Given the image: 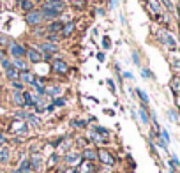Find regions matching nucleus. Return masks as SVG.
Wrapping results in <instances>:
<instances>
[{
  "mask_svg": "<svg viewBox=\"0 0 180 173\" xmlns=\"http://www.w3.org/2000/svg\"><path fill=\"white\" fill-rule=\"evenodd\" d=\"M159 41L163 44H166L171 51H177V43H175V39H173V35L169 32H166V30H161L159 32Z\"/></svg>",
  "mask_w": 180,
  "mask_h": 173,
  "instance_id": "1",
  "label": "nucleus"
},
{
  "mask_svg": "<svg viewBox=\"0 0 180 173\" xmlns=\"http://www.w3.org/2000/svg\"><path fill=\"white\" fill-rule=\"evenodd\" d=\"M9 51H11V55L14 57V58H23V57L27 55V49H25V46H21L20 43H14V41H11V43H9Z\"/></svg>",
  "mask_w": 180,
  "mask_h": 173,
  "instance_id": "2",
  "label": "nucleus"
},
{
  "mask_svg": "<svg viewBox=\"0 0 180 173\" xmlns=\"http://www.w3.org/2000/svg\"><path fill=\"white\" fill-rule=\"evenodd\" d=\"M25 21L30 25V27H35V25H41L43 23V16H41V12L39 11H30V12H27L25 14Z\"/></svg>",
  "mask_w": 180,
  "mask_h": 173,
  "instance_id": "3",
  "label": "nucleus"
},
{
  "mask_svg": "<svg viewBox=\"0 0 180 173\" xmlns=\"http://www.w3.org/2000/svg\"><path fill=\"white\" fill-rule=\"evenodd\" d=\"M97 159L103 162V164H108V166H113V164H115L113 156H111L108 150H104V148H101V150L97 152Z\"/></svg>",
  "mask_w": 180,
  "mask_h": 173,
  "instance_id": "4",
  "label": "nucleus"
},
{
  "mask_svg": "<svg viewBox=\"0 0 180 173\" xmlns=\"http://www.w3.org/2000/svg\"><path fill=\"white\" fill-rule=\"evenodd\" d=\"M51 69L55 71V72H58V74H67V71H69V65H67V62H64V60H53V64H51Z\"/></svg>",
  "mask_w": 180,
  "mask_h": 173,
  "instance_id": "5",
  "label": "nucleus"
},
{
  "mask_svg": "<svg viewBox=\"0 0 180 173\" xmlns=\"http://www.w3.org/2000/svg\"><path fill=\"white\" fill-rule=\"evenodd\" d=\"M27 57L28 60L32 62V64H41V60H43V55L39 51L37 48H28L27 49Z\"/></svg>",
  "mask_w": 180,
  "mask_h": 173,
  "instance_id": "6",
  "label": "nucleus"
},
{
  "mask_svg": "<svg viewBox=\"0 0 180 173\" xmlns=\"http://www.w3.org/2000/svg\"><path fill=\"white\" fill-rule=\"evenodd\" d=\"M41 16H43V20H53V18H57V16H60L58 12H55L53 9H49L48 6H46V4H44L43 7H41Z\"/></svg>",
  "mask_w": 180,
  "mask_h": 173,
  "instance_id": "7",
  "label": "nucleus"
},
{
  "mask_svg": "<svg viewBox=\"0 0 180 173\" xmlns=\"http://www.w3.org/2000/svg\"><path fill=\"white\" fill-rule=\"evenodd\" d=\"M28 161H30V168H32V170H35V171H39V170L43 168V157L39 156V154H34V156L30 157Z\"/></svg>",
  "mask_w": 180,
  "mask_h": 173,
  "instance_id": "8",
  "label": "nucleus"
},
{
  "mask_svg": "<svg viewBox=\"0 0 180 173\" xmlns=\"http://www.w3.org/2000/svg\"><path fill=\"white\" fill-rule=\"evenodd\" d=\"M20 80H21L23 83L34 85V83H35V76H34L32 72H28V71H23V72H20Z\"/></svg>",
  "mask_w": 180,
  "mask_h": 173,
  "instance_id": "9",
  "label": "nucleus"
},
{
  "mask_svg": "<svg viewBox=\"0 0 180 173\" xmlns=\"http://www.w3.org/2000/svg\"><path fill=\"white\" fill-rule=\"evenodd\" d=\"M9 159H11V150L7 147H2L0 148V164H7Z\"/></svg>",
  "mask_w": 180,
  "mask_h": 173,
  "instance_id": "10",
  "label": "nucleus"
},
{
  "mask_svg": "<svg viewBox=\"0 0 180 173\" xmlns=\"http://www.w3.org/2000/svg\"><path fill=\"white\" fill-rule=\"evenodd\" d=\"M41 49L46 51V55H51V53H57V51H58V46L53 43H43L41 44Z\"/></svg>",
  "mask_w": 180,
  "mask_h": 173,
  "instance_id": "11",
  "label": "nucleus"
},
{
  "mask_svg": "<svg viewBox=\"0 0 180 173\" xmlns=\"http://www.w3.org/2000/svg\"><path fill=\"white\" fill-rule=\"evenodd\" d=\"M16 171H18V173H32L30 161H28V159H21V162H20V168H18Z\"/></svg>",
  "mask_w": 180,
  "mask_h": 173,
  "instance_id": "12",
  "label": "nucleus"
},
{
  "mask_svg": "<svg viewBox=\"0 0 180 173\" xmlns=\"http://www.w3.org/2000/svg\"><path fill=\"white\" fill-rule=\"evenodd\" d=\"M12 67L18 71V72H23V71H28V64L23 58H16V62L12 64Z\"/></svg>",
  "mask_w": 180,
  "mask_h": 173,
  "instance_id": "13",
  "label": "nucleus"
},
{
  "mask_svg": "<svg viewBox=\"0 0 180 173\" xmlns=\"http://www.w3.org/2000/svg\"><path fill=\"white\" fill-rule=\"evenodd\" d=\"M32 7H34V2H32V0H20V9H21L23 12L34 11Z\"/></svg>",
  "mask_w": 180,
  "mask_h": 173,
  "instance_id": "14",
  "label": "nucleus"
},
{
  "mask_svg": "<svg viewBox=\"0 0 180 173\" xmlns=\"http://www.w3.org/2000/svg\"><path fill=\"white\" fill-rule=\"evenodd\" d=\"M6 76H7V80H9V81H18V80H20V72H18L14 67L7 69L6 71Z\"/></svg>",
  "mask_w": 180,
  "mask_h": 173,
  "instance_id": "15",
  "label": "nucleus"
},
{
  "mask_svg": "<svg viewBox=\"0 0 180 173\" xmlns=\"http://www.w3.org/2000/svg\"><path fill=\"white\" fill-rule=\"evenodd\" d=\"M138 113H140V119H141V124H143V125H147L148 122H150V119H148V113H147V110H145V104H143L141 108L138 110Z\"/></svg>",
  "mask_w": 180,
  "mask_h": 173,
  "instance_id": "16",
  "label": "nucleus"
},
{
  "mask_svg": "<svg viewBox=\"0 0 180 173\" xmlns=\"http://www.w3.org/2000/svg\"><path fill=\"white\" fill-rule=\"evenodd\" d=\"M62 23L60 21H51L49 23V27H48V32L49 34H57V32H60V30H62Z\"/></svg>",
  "mask_w": 180,
  "mask_h": 173,
  "instance_id": "17",
  "label": "nucleus"
},
{
  "mask_svg": "<svg viewBox=\"0 0 180 173\" xmlns=\"http://www.w3.org/2000/svg\"><path fill=\"white\" fill-rule=\"evenodd\" d=\"M83 157H85L87 161H95V159H97V152L92 150V148H87V150L83 152Z\"/></svg>",
  "mask_w": 180,
  "mask_h": 173,
  "instance_id": "18",
  "label": "nucleus"
},
{
  "mask_svg": "<svg viewBox=\"0 0 180 173\" xmlns=\"http://www.w3.org/2000/svg\"><path fill=\"white\" fill-rule=\"evenodd\" d=\"M178 88H180V78L178 76H173V80H171V90H173L175 97L178 96Z\"/></svg>",
  "mask_w": 180,
  "mask_h": 173,
  "instance_id": "19",
  "label": "nucleus"
},
{
  "mask_svg": "<svg viewBox=\"0 0 180 173\" xmlns=\"http://www.w3.org/2000/svg\"><path fill=\"white\" fill-rule=\"evenodd\" d=\"M12 99H14V103L18 104V106H21L23 108V96L20 90H14V94H12Z\"/></svg>",
  "mask_w": 180,
  "mask_h": 173,
  "instance_id": "20",
  "label": "nucleus"
},
{
  "mask_svg": "<svg viewBox=\"0 0 180 173\" xmlns=\"http://www.w3.org/2000/svg\"><path fill=\"white\" fill-rule=\"evenodd\" d=\"M46 94L53 97V96H58V94H62V88H60L58 85H55V86H51V88H46Z\"/></svg>",
  "mask_w": 180,
  "mask_h": 173,
  "instance_id": "21",
  "label": "nucleus"
},
{
  "mask_svg": "<svg viewBox=\"0 0 180 173\" xmlns=\"http://www.w3.org/2000/svg\"><path fill=\"white\" fill-rule=\"evenodd\" d=\"M72 30H74V21H69V25H66V27L62 28V34L64 35H71Z\"/></svg>",
  "mask_w": 180,
  "mask_h": 173,
  "instance_id": "22",
  "label": "nucleus"
},
{
  "mask_svg": "<svg viewBox=\"0 0 180 173\" xmlns=\"http://www.w3.org/2000/svg\"><path fill=\"white\" fill-rule=\"evenodd\" d=\"M27 120H30V125H34V127L41 125V119H39L37 115H32V113H30V117H28Z\"/></svg>",
  "mask_w": 180,
  "mask_h": 173,
  "instance_id": "23",
  "label": "nucleus"
},
{
  "mask_svg": "<svg viewBox=\"0 0 180 173\" xmlns=\"http://www.w3.org/2000/svg\"><path fill=\"white\" fill-rule=\"evenodd\" d=\"M66 161L69 162V164H76V162L80 161V156H78V154H69V156H66Z\"/></svg>",
  "mask_w": 180,
  "mask_h": 173,
  "instance_id": "24",
  "label": "nucleus"
},
{
  "mask_svg": "<svg viewBox=\"0 0 180 173\" xmlns=\"http://www.w3.org/2000/svg\"><path fill=\"white\" fill-rule=\"evenodd\" d=\"M148 6H150V9H152L155 14H157L159 11H161V7H159V4H157V0H148Z\"/></svg>",
  "mask_w": 180,
  "mask_h": 173,
  "instance_id": "25",
  "label": "nucleus"
},
{
  "mask_svg": "<svg viewBox=\"0 0 180 173\" xmlns=\"http://www.w3.org/2000/svg\"><path fill=\"white\" fill-rule=\"evenodd\" d=\"M94 133H99V134H103V136L109 134V131L106 129V127H101V125H95V127H94Z\"/></svg>",
  "mask_w": 180,
  "mask_h": 173,
  "instance_id": "26",
  "label": "nucleus"
},
{
  "mask_svg": "<svg viewBox=\"0 0 180 173\" xmlns=\"http://www.w3.org/2000/svg\"><path fill=\"white\" fill-rule=\"evenodd\" d=\"M161 140H163L166 145L169 143V133H168L166 129H161Z\"/></svg>",
  "mask_w": 180,
  "mask_h": 173,
  "instance_id": "27",
  "label": "nucleus"
},
{
  "mask_svg": "<svg viewBox=\"0 0 180 173\" xmlns=\"http://www.w3.org/2000/svg\"><path fill=\"white\" fill-rule=\"evenodd\" d=\"M136 94H138V96H140V99H141V101H143V104H147V103H148V96H147V94H145V92H143V90H140V88H136Z\"/></svg>",
  "mask_w": 180,
  "mask_h": 173,
  "instance_id": "28",
  "label": "nucleus"
},
{
  "mask_svg": "<svg viewBox=\"0 0 180 173\" xmlns=\"http://www.w3.org/2000/svg\"><path fill=\"white\" fill-rule=\"evenodd\" d=\"M66 99H53V103H51V106L53 108H57V106H66Z\"/></svg>",
  "mask_w": 180,
  "mask_h": 173,
  "instance_id": "29",
  "label": "nucleus"
},
{
  "mask_svg": "<svg viewBox=\"0 0 180 173\" xmlns=\"http://www.w3.org/2000/svg\"><path fill=\"white\" fill-rule=\"evenodd\" d=\"M60 41V37L57 35V34H49L48 35V43H53V44H57Z\"/></svg>",
  "mask_w": 180,
  "mask_h": 173,
  "instance_id": "30",
  "label": "nucleus"
},
{
  "mask_svg": "<svg viewBox=\"0 0 180 173\" xmlns=\"http://www.w3.org/2000/svg\"><path fill=\"white\" fill-rule=\"evenodd\" d=\"M16 117H18V119H21L23 122H25V120H27L28 117H30V113H28V111H18Z\"/></svg>",
  "mask_w": 180,
  "mask_h": 173,
  "instance_id": "31",
  "label": "nucleus"
},
{
  "mask_svg": "<svg viewBox=\"0 0 180 173\" xmlns=\"http://www.w3.org/2000/svg\"><path fill=\"white\" fill-rule=\"evenodd\" d=\"M72 125H74V127H85L87 122H85V120H72Z\"/></svg>",
  "mask_w": 180,
  "mask_h": 173,
  "instance_id": "32",
  "label": "nucleus"
},
{
  "mask_svg": "<svg viewBox=\"0 0 180 173\" xmlns=\"http://www.w3.org/2000/svg\"><path fill=\"white\" fill-rule=\"evenodd\" d=\"M2 67H4V69H11V67H12V64H11V60H7V58H4V60H2Z\"/></svg>",
  "mask_w": 180,
  "mask_h": 173,
  "instance_id": "33",
  "label": "nucleus"
},
{
  "mask_svg": "<svg viewBox=\"0 0 180 173\" xmlns=\"http://www.w3.org/2000/svg\"><path fill=\"white\" fill-rule=\"evenodd\" d=\"M141 72H143V76H145V78H147V80H150V78H154V74H152V71H150V69H147V67H145V69H143Z\"/></svg>",
  "mask_w": 180,
  "mask_h": 173,
  "instance_id": "34",
  "label": "nucleus"
},
{
  "mask_svg": "<svg viewBox=\"0 0 180 173\" xmlns=\"http://www.w3.org/2000/svg\"><path fill=\"white\" fill-rule=\"evenodd\" d=\"M35 88H37L39 96H44V94H46V86H44V85H35Z\"/></svg>",
  "mask_w": 180,
  "mask_h": 173,
  "instance_id": "35",
  "label": "nucleus"
},
{
  "mask_svg": "<svg viewBox=\"0 0 180 173\" xmlns=\"http://www.w3.org/2000/svg\"><path fill=\"white\" fill-rule=\"evenodd\" d=\"M132 62H134V65H140V55H138V51H132Z\"/></svg>",
  "mask_w": 180,
  "mask_h": 173,
  "instance_id": "36",
  "label": "nucleus"
},
{
  "mask_svg": "<svg viewBox=\"0 0 180 173\" xmlns=\"http://www.w3.org/2000/svg\"><path fill=\"white\" fill-rule=\"evenodd\" d=\"M103 46H104V49H109L111 48V41H109L108 37H104L103 39Z\"/></svg>",
  "mask_w": 180,
  "mask_h": 173,
  "instance_id": "37",
  "label": "nucleus"
},
{
  "mask_svg": "<svg viewBox=\"0 0 180 173\" xmlns=\"http://www.w3.org/2000/svg\"><path fill=\"white\" fill-rule=\"evenodd\" d=\"M12 86H14L16 90H20V92L23 90V83H20V81H12Z\"/></svg>",
  "mask_w": 180,
  "mask_h": 173,
  "instance_id": "38",
  "label": "nucleus"
},
{
  "mask_svg": "<svg viewBox=\"0 0 180 173\" xmlns=\"http://www.w3.org/2000/svg\"><path fill=\"white\" fill-rule=\"evenodd\" d=\"M11 43V39H7L6 35H0V44H9Z\"/></svg>",
  "mask_w": 180,
  "mask_h": 173,
  "instance_id": "39",
  "label": "nucleus"
},
{
  "mask_svg": "<svg viewBox=\"0 0 180 173\" xmlns=\"http://www.w3.org/2000/svg\"><path fill=\"white\" fill-rule=\"evenodd\" d=\"M169 117H171V120H173V122H178V117H177V111H173V110H171V111H169Z\"/></svg>",
  "mask_w": 180,
  "mask_h": 173,
  "instance_id": "40",
  "label": "nucleus"
},
{
  "mask_svg": "<svg viewBox=\"0 0 180 173\" xmlns=\"http://www.w3.org/2000/svg\"><path fill=\"white\" fill-rule=\"evenodd\" d=\"M57 161H58V156H57V154H53V156L49 157V164H57Z\"/></svg>",
  "mask_w": 180,
  "mask_h": 173,
  "instance_id": "41",
  "label": "nucleus"
},
{
  "mask_svg": "<svg viewBox=\"0 0 180 173\" xmlns=\"http://www.w3.org/2000/svg\"><path fill=\"white\" fill-rule=\"evenodd\" d=\"M157 145L161 147V148H168V145H166V143H164V141L161 140V138H157Z\"/></svg>",
  "mask_w": 180,
  "mask_h": 173,
  "instance_id": "42",
  "label": "nucleus"
},
{
  "mask_svg": "<svg viewBox=\"0 0 180 173\" xmlns=\"http://www.w3.org/2000/svg\"><path fill=\"white\" fill-rule=\"evenodd\" d=\"M108 86L111 88V92H115V83H113V80H111V78H108Z\"/></svg>",
  "mask_w": 180,
  "mask_h": 173,
  "instance_id": "43",
  "label": "nucleus"
},
{
  "mask_svg": "<svg viewBox=\"0 0 180 173\" xmlns=\"http://www.w3.org/2000/svg\"><path fill=\"white\" fill-rule=\"evenodd\" d=\"M4 58H6V53H4V49L0 48V60H4Z\"/></svg>",
  "mask_w": 180,
  "mask_h": 173,
  "instance_id": "44",
  "label": "nucleus"
},
{
  "mask_svg": "<svg viewBox=\"0 0 180 173\" xmlns=\"http://www.w3.org/2000/svg\"><path fill=\"white\" fill-rule=\"evenodd\" d=\"M173 69L178 71V60H175V62H173Z\"/></svg>",
  "mask_w": 180,
  "mask_h": 173,
  "instance_id": "45",
  "label": "nucleus"
},
{
  "mask_svg": "<svg viewBox=\"0 0 180 173\" xmlns=\"http://www.w3.org/2000/svg\"><path fill=\"white\" fill-rule=\"evenodd\" d=\"M97 60H101V62H103V60H104V53H97Z\"/></svg>",
  "mask_w": 180,
  "mask_h": 173,
  "instance_id": "46",
  "label": "nucleus"
},
{
  "mask_svg": "<svg viewBox=\"0 0 180 173\" xmlns=\"http://www.w3.org/2000/svg\"><path fill=\"white\" fill-rule=\"evenodd\" d=\"M124 78H127V80H131V78H132V74H131V72H124Z\"/></svg>",
  "mask_w": 180,
  "mask_h": 173,
  "instance_id": "47",
  "label": "nucleus"
},
{
  "mask_svg": "<svg viewBox=\"0 0 180 173\" xmlns=\"http://www.w3.org/2000/svg\"><path fill=\"white\" fill-rule=\"evenodd\" d=\"M115 71H117V72H120V64H118V62L115 64Z\"/></svg>",
  "mask_w": 180,
  "mask_h": 173,
  "instance_id": "48",
  "label": "nucleus"
},
{
  "mask_svg": "<svg viewBox=\"0 0 180 173\" xmlns=\"http://www.w3.org/2000/svg\"><path fill=\"white\" fill-rule=\"evenodd\" d=\"M169 166H171V164H169ZM169 173H177V168H173V166H171V170H169Z\"/></svg>",
  "mask_w": 180,
  "mask_h": 173,
  "instance_id": "49",
  "label": "nucleus"
},
{
  "mask_svg": "<svg viewBox=\"0 0 180 173\" xmlns=\"http://www.w3.org/2000/svg\"><path fill=\"white\" fill-rule=\"evenodd\" d=\"M48 4H51V2H64V0H46Z\"/></svg>",
  "mask_w": 180,
  "mask_h": 173,
  "instance_id": "50",
  "label": "nucleus"
},
{
  "mask_svg": "<svg viewBox=\"0 0 180 173\" xmlns=\"http://www.w3.org/2000/svg\"><path fill=\"white\" fill-rule=\"evenodd\" d=\"M67 173H80L78 170H71V171H67Z\"/></svg>",
  "mask_w": 180,
  "mask_h": 173,
  "instance_id": "51",
  "label": "nucleus"
},
{
  "mask_svg": "<svg viewBox=\"0 0 180 173\" xmlns=\"http://www.w3.org/2000/svg\"><path fill=\"white\" fill-rule=\"evenodd\" d=\"M0 148H2V143H0Z\"/></svg>",
  "mask_w": 180,
  "mask_h": 173,
  "instance_id": "52",
  "label": "nucleus"
},
{
  "mask_svg": "<svg viewBox=\"0 0 180 173\" xmlns=\"http://www.w3.org/2000/svg\"><path fill=\"white\" fill-rule=\"evenodd\" d=\"M12 173H18V171H12Z\"/></svg>",
  "mask_w": 180,
  "mask_h": 173,
  "instance_id": "53",
  "label": "nucleus"
},
{
  "mask_svg": "<svg viewBox=\"0 0 180 173\" xmlns=\"http://www.w3.org/2000/svg\"><path fill=\"white\" fill-rule=\"evenodd\" d=\"M34 2H37V0H34Z\"/></svg>",
  "mask_w": 180,
  "mask_h": 173,
  "instance_id": "54",
  "label": "nucleus"
}]
</instances>
